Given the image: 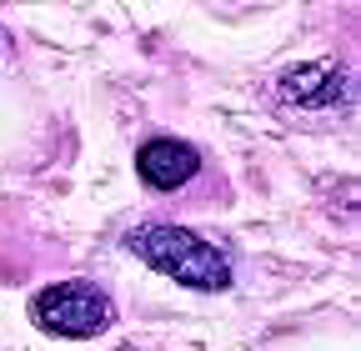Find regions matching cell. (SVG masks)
I'll return each mask as SVG.
<instances>
[{
  "label": "cell",
  "instance_id": "obj_1",
  "mask_svg": "<svg viewBox=\"0 0 361 351\" xmlns=\"http://www.w3.org/2000/svg\"><path fill=\"white\" fill-rule=\"evenodd\" d=\"M126 246L156 266L161 276L191 286V291H221L231 281V261H226L211 241H201L196 231L176 226V221H141L135 231H126Z\"/></svg>",
  "mask_w": 361,
  "mask_h": 351
},
{
  "label": "cell",
  "instance_id": "obj_4",
  "mask_svg": "<svg viewBox=\"0 0 361 351\" xmlns=\"http://www.w3.org/2000/svg\"><path fill=\"white\" fill-rule=\"evenodd\" d=\"M281 96L296 106H311V111H326V106L346 101V75L331 61H301L281 75Z\"/></svg>",
  "mask_w": 361,
  "mask_h": 351
},
{
  "label": "cell",
  "instance_id": "obj_3",
  "mask_svg": "<svg viewBox=\"0 0 361 351\" xmlns=\"http://www.w3.org/2000/svg\"><path fill=\"white\" fill-rule=\"evenodd\" d=\"M135 171H141V181L151 191H176V186H186L201 171V151L191 141L156 136V141H146L141 151H135Z\"/></svg>",
  "mask_w": 361,
  "mask_h": 351
},
{
  "label": "cell",
  "instance_id": "obj_2",
  "mask_svg": "<svg viewBox=\"0 0 361 351\" xmlns=\"http://www.w3.org/2000/svg\"><path fill=\"white\" fill-rule=\"evenodd\" d=\"M30 321L51 336H96L111 326V296L90 281H56L30 301Z\"/></svg>",
  "mask_w": 361,
  "mask_h": 351
}]
</instances>
